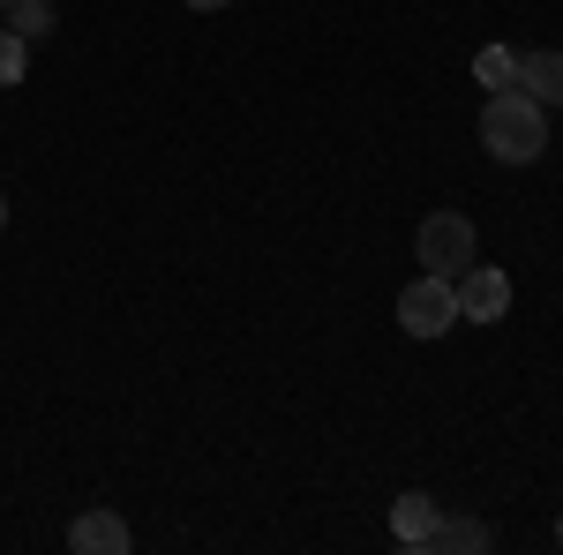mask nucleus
I'll return each mask as SVG.
<instances>
[{"mask_svg":"<svg viewBox=\"0 0 563 555\" xmlns=\"http://www.w3.org/2000/svg\"><path fill=\"white\" fill-rule=\"evenodd\" d=\"M481 151L496 166H533L549 151V106H533L519 84L488 90V106H481Z\"/></svg>","mask_w":563,"mask_h":555,"instance_id":"obj_1","label":"nucleus"},{"mask_svg":"<svg viewBox=\"0 0 563 555\" xmlns=\"http://www.w3.org/2000/svg\"><path fill=\"white\" fill-rule=\"evenodd\" d=\"M413 256H421V270L429 278H466L481 263V241H474V218H459V211H429L421 218V233H413Z\"/></svg>","mask_w":563,"mask_h":555,"instance_id":"obj_2","label":"nucleus"},{"mask_svg":"<svg viewBox=\"0 0 563 555\" xmlns=\"http://www.w3.org/2000/svg\"><path fill=\"white\" fill-rule=\"evenodd\" d=\"M451 323H459V286L421 270V278L398 293V331H406V338H443Z\"/></svg>","mask_w":563,"mask_h":555,"instance_id":"obj_3","label":"nucleus"},{"mask_svg":"<svg viewBox=\"0 0 563 555\" xmlns=\"http://www.w3.org/2000/svg\"><path fill=\"white\" fill-rule=\"evenodd\" d=\"M511 315V278L496 263H474L459 278V323H504Z\"/></svg>","mask_w":563,"mask_h":555,"instance_id":"obj_4","label":"nucleus"},{"mask_svg":"<svg viewBox=\"0 0 563 555\" xmlns=\"http://www.w3.org/2000/svg\"><path fill=\"white\" fill-rule=\"evenodd\" d=\"M129 541H135V533H129V518H121V511H84L76 525H68V548H76V555H129Z\"/></svg>","mask_w":563,"mask_h":555,"instance_id":"obj_5","label":"nucleus"},{"mask_svg":"<svg viewBox=\"0 0 563 555\" xmlns=\"http://www.w3.org/2000/svg\"><path fill=\"white\" fill-rule=\"evenodd\" d=\"M511 84H519L533 106H563V53H519Z\"/></svg>","mask_w":563,"mask_h":555,"instance_id":"obj_6","label":"nucleus"},{"mask_svg":"<svg viewBox=\"0 0 563 555\" xmlns=\"http://www.w3.org/2000/svg\"><path fill=\"white\" fill-rule=\"evenodd\" d=\"M429 533H435V503L421 488L390 503V541H398V548H429Z\"/></svg>","mask_w":563,"mask_h":555,"instance_id":"obj_7","label":"nucleus"},{"mask_svg":"<svg viewBox=\"0 0 563 555\" xmlns=\"http://www.w3.org/2000/svg\"><path fill=\"white\" fill-rule=\"evenodd\" d=\"M488 541H496V533H488L481 518H443L435 511V533H429L435 555H474V548H488Z\"/></svg>","mask_w":563,"mask_h":555,"instance_id":"obj_8","label":"nucleus"},{"mask_svg":"<svg viewBox=\"0 0 563 555\" xmlns=\"http://www.w3.org/2000/svg\"><path fill=\"white\" fill-rule=\"evenodd\" d=\"M0 15H8V31H15L23 45H38L45 31H53V0H8Z\"/></svg>","mask_w":563,"mask_h":555,"instance_id":"obj_9","label":"nucleus"},{"mask_svg":"<svg viewBox=\"0 0 563 555\" xmlns=\"http://www.w3.org/2000/svg\"><path fill=\"white\" fill-rule=\"evenodd\" d=\"M511 68H519V53H511V45H481V53H474V84H488V90L511 84Z\"/></svg>","mask_w":563,"mask_h":555,"instance_id":"obj_10","label":"nucleus"},{"mask_svg":"<svg viewBox=\"0 0 563 555\" xmlns=\"http://www.w3.org/2000/svg\"><path fill=\"white\" fill-rule=\"evenodd\" d=\"M23 68H31V45L15 38V31H0V90L23 84Z\"/></svg>","mask_w":563,"mask_h":555,"instance_id":"obj_11","label":"nucleus"},{"mask_svg":"<svg viewBox=\"0 0 563 555\" xmlns=\"http://www.w3.org/2000/svg\"><path fill=\"white\" fill-rule=\"evenodd\" d=\"M188 8H203V15H211V8H225V0H188Z\"/></svg>","mask_w":563,"mask_h":555,"instance_id":"obj_12","label":"nucleus"},{"mask_svg":"<svg viewBox=\"0 0 563 555\" xmlns=\"http://www.w3.org/2000/svg\"><path fill=\"white\" fill-rule=\"evenodd\" d=\"M0 225H8V203H0Z\"/></svg>","mask_w":563,"mask_h":555,"instance_id":"obj_13","label":"nucleus"},{"mask_svg":"<svg viewBox=\"0 0 563 555\" xmlns=\"http://www.w3.org/2000/svg\"><path fill=\"white\" fill-rule=\"evenodd\" d=\"M556 541H563V518H556Z\"/></svg>","mask_w":563,"mask_h":555,"instance_id":"obj_14","label":"nucleus"},{"mask_svg":"<svg viewBox=\"0 0 563 555\" xmlns=\"http://www.w3.org/2000/svg\"><path fill=\"white\" fill-rule=\"evenodd\" d=\"M0 8H8V0H0Z\"/></svg>","mask_w":563,"mask_h":555,"instance_id":"obj_15","label":"nucleus"}]
</instances>
